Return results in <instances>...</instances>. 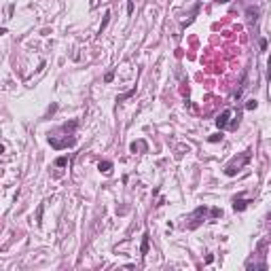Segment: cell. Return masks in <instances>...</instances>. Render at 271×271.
Returning <instances> with one entry per match:
<instances>
[{
  "mask_svg": "<svg viewBox=\"0 0 271 271\" xmlns=\"http://www.w3.org/2000/svg\"><path fill=\"white\" fill-rule=\"evenodd\" d=\"M55 165H57V167H64V165H68V157H59V159H55Z\"/></svg>",
  "mask_w": 271,
  "mask_h": 271,
  "instance_id": "cell-8",
  "label": "cell"
},
{
  "mask_svg": "<svg viewBox=\"0 0 271 271\" xmlns=\"http://www.w3.org/2000/svg\"><path fill=\"white\" fill-rule=\"evenodd\" d=\"M97 167H100V172H104V174H110V172H112V163H110V161H100Z\"/></svg>",
  "mask_w": 271,
  "mask_h": 271,
  "instance_id": "cell-3",
  "label": "cell"
},
{
  "mask_svg": "<svg viewBox=\"0 0 271 271\" xmlns=\"http://www.w3.org/2000/svg\"><path fill=\"white\" fill-rule=\"evenodd\" d=\"M216 2H229V0H216Z\"/></svg>",
  "mask_w": 271,
  "mask_h": 271,
  "instance_id": "cell-15",
  "label": "cell"
},
{
  "mask_svg": "<svg viewBox=\"0 0 271 271\" xmlns=\"http://www.w3.org/2000/svg\"><path fill=\"white\" fill-rule=\"evenodd\" d=\"M74 138H68V140H55V138H53V136H51V138H49V144H51V146H53V148H68V146H74Z\"/></svg>",
  "mask_w": 271,
  "mask_h": 271,
  "instance_id": "cell-1",
  "label": "cell"
},
{
  "mask_svg": "<svg viewBox=\"0 0 271 271\" xmlns=\"http://www.w3.org/2000/svg\"><path fill=\"white\" fill-rule=\"evenodd\" d=\"M112 79H115V74H112V72H108L106 76H104V81H106V83H110V81H112Z\"/></svg>",
  "mask_w": 271,
  "mask_h": 271,
  "instance_id": "cell-13",
  "label": "cell"
},
{
  "mask_svg": "<svg viewBox=\"0 0 271 271\" xmlns=\"http://www.w3.org/2000/svg\"><path fill=\"white\" fill-rule=\"evenodd\" d=\"M248 203H250V201H246V199H235V203H233V210H235V212H242V210L246 208Z\"/></svg>",
  "mask_w": 271,
  "mask_h": 271,
  "instance_id": "cell-4",
  "label": "cell"
},
{
  "mask_svg": "<svg viewBox=\"0 0 271 271\" xmlns=\"http://www.w3.org/2000/svg\"><path fill=\"white\" fill-rule=\"evenodd\" d=\"M223 140V133H214V136H210V142H220Z\"/></svg>",
  "mask_w": 271,
  "mask_h": 271,
  "instance_id": "cell-9",
  "label": "cell"
},
{
  "mask_svg": "<svg viewBox=\"0 0 271 271\" xmlns=\"http://www.w3.org/2000/svg\"><path fill=\"white\" fill-rule=\"evenodd\" d=\"M140 252H142V254H146V252H148V233H144V237H142Z\"/></svg>",
  "mask_w": 271,
  "mask_h": 271,
  "instance_id": "cell-5",
  "label": "cell"
},
{
  "mask_svg": "<svg viewBox=\"0 0 271 271\" xmlns=\"http://www.w3.org/2000/svg\"><path fill=\"white\" fill-rule=\"evenodd\" d=\"M229 117H231V108H227V110H223V115H218V119H216V125H218L220 129H223V127H227Z\"/></svg>",
  "mask_w": 271,
  "mask_h": 271,
  "instance_id": "cell-2",
  "label": "cell"
},
{
  "mask_svg": "<svg viewBox=\"0 0 271 271\" xmlns=\"http://www.w3.org/2000/svg\"><path fill=\"white\" fill-rule=\"evenodd\" d=\"M108 17H110V11H106L104 13V19H102V25H100V34L104 32V28H106V24H108Z\"/></svg>",
  "mask_w": 271,
  "mask_h": 271,
  "instance_id": "cell-6",
  "label": "cell"
},
{
  "mask_svg": "<svg viewBox=\"0 0 271 271\" xmlns=\"http://www.w3.org/2000/svg\"><path fill=\"white\" fill-rule=\"evenodd\" d=\"M256 106H259V102H256V100H248V102H246V110H254Z\"/></svg>",
  "mask_w": 271,
  "mask_h": 271,
  "instance_id": "cell-7",
  "label": "cell"
},
{
  "mask_svg": "<svg viewBox=\"0 0 271 271\" xmlns=\"http://www.w3.org/2000/svg\"><path fill=\"white\" fill-rule=\"evenodd\" d=\"M220 214H223L220 208H212V216H220Z\"/></svg>",
  "mask_w": 271,
  "mask_h": 271,
  "instance_id": "cell-12",
  "label": "cell"
},
{
  "mask_svg": "<svg viewBox=\"0 0 271 271\" xmlns=\"http://www.w3.org/2000/svg\"><path fill=\"white\" fill-rule=\"evenodd\" d=\"M260 49H263V51L267 49V40H265V38H260Z\"/></svg>",
  "mask_w": 271,
  "mask_h": 271,
  "instance_id": "cell-14",
  "label": "cell"
},
{
  "mask_svg": "<svg viewBox=\"0 0 271 271\" xmlns=\"http://www.w3.org/2000/svg\"><path fill=\"white\" fill-rule=\"evenodd\" d=\"M127 15H133V2H127Z\"/></svg>",
  "mask_w": 271,
  "mask_h": 271,
  "instance_id": "cell-11",
  "label": "cell"
},
{
  "mask_svg": "<svg viewBox=\"0 0 271 271\" xmlns=\"http://www.w3.org/2000/svg\"><path fill=\"white\" fill-rule=\"evenodd\" d=\"M267 79L271 81V55H269V61H267Z\"/></svg>",
  "mask_w": 271,
  "mask_h": 271,
  "instance_id": "cell-10",
  "label": "cell"
}]
</instances>
